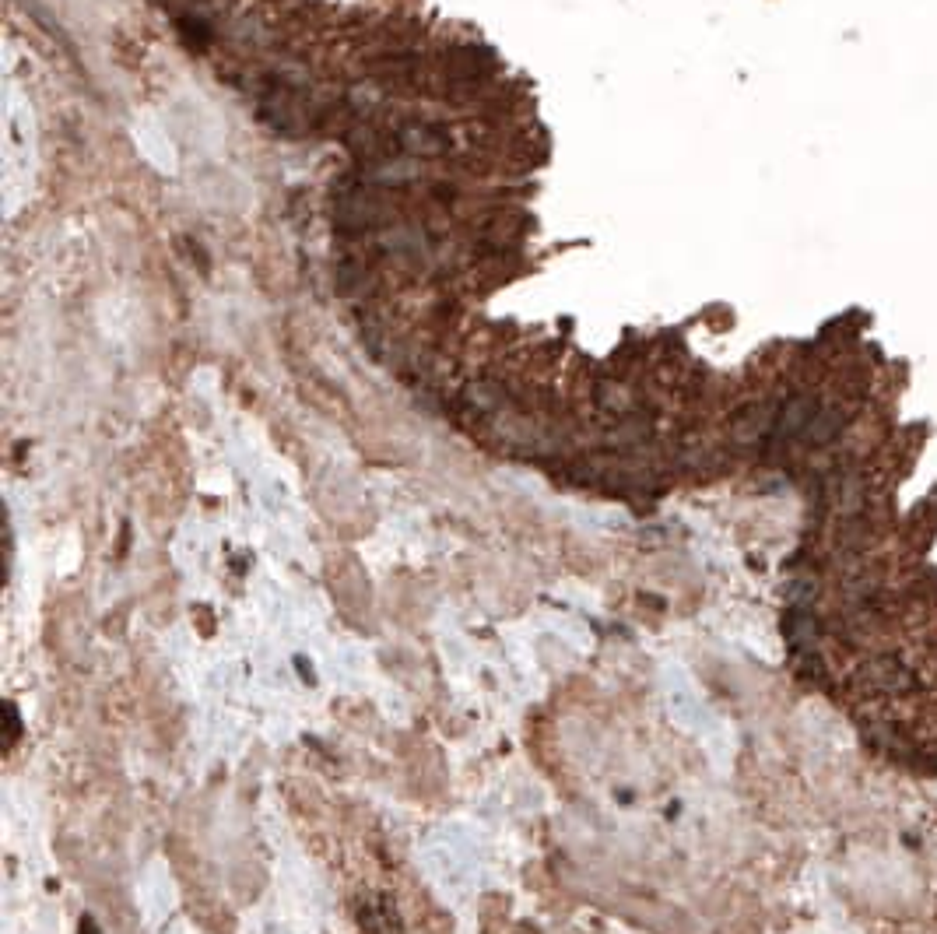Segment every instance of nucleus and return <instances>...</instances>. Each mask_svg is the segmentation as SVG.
<instances>
[{"instance_id":"1","label":"nucleus","mask_w":937,"mask_h":934,"mask_svg":"<svg viewBox=\"0 0 937 934\" xmlns=\"http://www.w3.org/2000/svg\"><path fill=\"white\" fill-rule=\"evenodd\" d=\"M864 678L871 682L874 692H885V696L909 689V671L902 668V664L895 661V657H878V661H871V664L864 668Z\"/></svg>"},{"instance_id":"2","label":"nucleus","mask_w":937,"mask_h":934,"mask_svg":"<svg viewBox=\"0 0 937 934\" xmlns=\"http://www.w3.org/2000/svg\"><path fill=\"white\" fill-rule=\"evenodd\" d=\"M81 934H99V927H95V920H92V917H85V920H81Z\"/></svg>"}]
</instances>
